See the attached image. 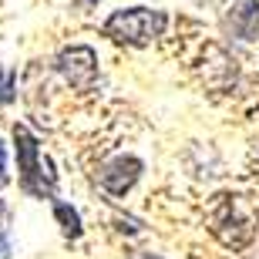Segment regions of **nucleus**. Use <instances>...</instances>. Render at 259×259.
Instances as JSON below:
<instances>
[{
  "label": "nucleus",
  "mask_w": 259,
  "mask_h": 259,
  "mask_svg": "<svg viewBox=\"0 0 259 259\" xmlns=\"http://www.w3.org/2000/svg\"><path fill=\"white\" fill-rule=\"evenodd\" d=\"M14 148H17V172L20 189L34 199H54L58 179L51 172V162L40 158V145L27 125H14Z\"/></svg>",
  "instance_id": "f257e3e1"
},
{
  "label": "nucleus",
  "mask_w": 259,
  "mask_h": 259,
  "mask_svg": "<svg viewBox=\"0 0 259 259\" xmlns=\"http://www.w3.org/2000/svg\"><path fill=\"white\" fill-rule=\"evenodd\" d=\"M14 88H17V74L14 71H4V64H0V105H10L14 101Z\"/></svg>",
  "instance_id": "1a4fd4ad"
},
{
  "label": "nucleus",
  "mask_w": 259,
  "mask_h": 259,
  "mask_svg": "<svg viewBox=\"0 0 259 259\" xmlns=\"http://www.w3.org/2000/svg\"><path fill=\"white\" fill-rule=\"evenodd\" d=\"M222 30L239 40L259 37V0H239L222 14Z\"/></svg>",
  "instance_id": "423d86ee"
},
{
  "label": "nucleus",
  "mask_w": 259,
  "mask_h": 259,
  "mask_svg": "<svg viewBox=\"0 0 259 259\" xmlns=\"http://www.w3.org/2000/svg\"><path fill=\"white\" fill-rule=\"evenodd\" d=\"M10 182V172H7V148H4V142H0V189Z\"/></svg>",
  "instance_id": "9d476101"
},
{
  "label": "nucleus",
  "mask_w": 259,
  "mask_h": 259,
  "mask_svg": "<svg viewBox=\"0 0 259 259\" xmlns=\"http://www.w3.org/2000/svg\"><path fill=\"white\" fill-rule=\"evenodd\" d=\"M209 229L226 249H242L256 236V222H252V212L242 205L239 195H219L209 215Z\"/></svg>",
  "instance_id": "7ed1b4c3"
},
{
  "label": "nucleus",
  "mask_w": 259,
  "mask_h": 259,
  "mask_svg": "<svg viewBox=\"0 0 259 259\" xmlns=\"http://www.w3.org/2000/svg\"><path fill=\"white\" fill-rule=\"evenodd\" d=\"M142 158H135V155H118L111 162H105L98 168V182L101 189L111 195H125L135 182H138V175H142Z\"/></svg>",
  "instance_id": "39448f33"
},
{
  "label": "nucleus",
  "mask_w": 259,
  "mask_h": 259,
  "mask_svg": "<svg viewBox=\"0 0 259 259\" xmlns=\"http://www.w3.org/2000/svg\"><path fill=\"white\" fill-rule=\"evenodd\" d=\"M74 4H81V7H95L98 0H74Z\"/></svg>",
  "instance_id": "9b49d317"
},
{
  "label": "nucleus",
  "mask_w": 259,
  "mask_h": 259,
  "mask_svg": "<svg viewBox=\"0 0 259 259\" xmlns=\"http://www.w3.org/2000/svg\"><path fill=\"white\" fill-rule=\"evenodd\" d=\"M138 259H158V256H152V252H142V256H138Z\"/></svg>",
  "instance_id": "f8f14e48"
},
{
  "label": "nucleus",
  "mask_w": 259,
  "mask_h": 259,
  "mask_svg": "<svg viewBox=\"0 0 259 259\" xmlns=\"http://www.w3.org/2000/svg\"><path fill=\"white\" fill-rule=\"evenodd\" d=\"M7 222H10V209H7V202L0 199V259H10V232H7Z\"/></svg>",
  "instance_id": "6e6552de"
},
{
  "label": "nucleus",
  "mask_w": 259,
  "mask_h": 259,
  "mask_svg": "<svg viewBox=\"0 0 259 259\" xmlns=\"http://www.w3.org/2000/svg\"><path fill=\"white\" fill-rule=\"evenodd\" d=\"M168 27V14L155 7H125L115 10L111 17L105 20V37L118 40V44H128V48H145L158 40Z\"/></svg>",
  "instance_id": "f03ea898"
},
{
  "label": "nucleus",
  "mask_w": 259,
  "mask_h": 259,
  "mask_svg": "<svg viewBox=\"0 0 259 259\" xmlns=\"http://www.w3.org/2000/svg\"><path fill=\"white\" fill-rule=\"evenodd\" d=\"M58 71L74 91H91L98 81V54L88 44H74L58 54Z\"/></svg>",
  "instance_id": "20e7f679"
},
{
  "label": "nucleus",
  "mask_w": 259,
  "mask_h": 259,
  "mask_svg": "<svg viewBox=\"0 0 259 259\" xmlns=\"http://www.w3.org/2000/svg\"><path fill=\"white\" fill-rule=\"evenodd\" d=\"M54 219L61 222V232H64L67 239H81V215H77V209H71L67 202H58L54 205Z\"/></svg>",
  "instance_id": "0eeeda50"
}]
</instances>
